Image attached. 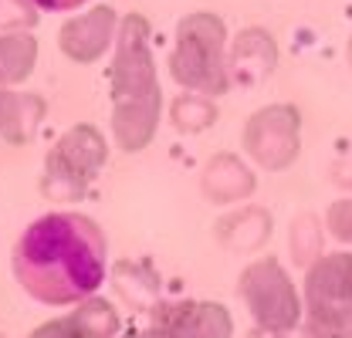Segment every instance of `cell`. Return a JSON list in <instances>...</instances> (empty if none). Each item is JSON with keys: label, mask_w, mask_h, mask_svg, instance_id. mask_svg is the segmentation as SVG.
<instances>
[{"label": "cell", "mask_w": 352, "mask_h": 338, "mask_svg": "<svg viewBox=\"0 0 352 338\" xmlns=\"http://www.w3.org/2000/svg\"><path fill=\"white\" fill-rule=\"evenodd\" d=\"M38 14L41 10L31 0H0V31H31Z\"/></svg>", "instance_id": "obj_17"}, {"label": "cell", "mask_w": 352, "mask_h": 338, "mask_svg": "<svg viewBox=\"0 0 352 338\" xmlns=\"http://www.w3.org/2000/svg\"><path fill=\"white\" fill-rule=\"evenodd\" d=\"M109 102H112V142L122 153H139L156 139L163 122V88L153 58V31L142 14L119 21L109 68Z\"/></svg>", "instance_id": "obj_2"}, {"label": "cell", "mask_w": 352, "mask_h": 338, "mask_svg": "<svg viewBox=\"0 0 352 338\" xmlns=\"http://www.w3.org/2000/svg\"><path fill=\"white\" fill-rule=\"evenodd\" d=\"M278 51L274 41L264 34L261 27L241 31L234 44H227V71H230V84H261L267 71L274 68Z\"/></svg>", "instance_id": "obj_12"}, {"label": "cell", "mask_w": 352, "mask_h": 338, "mask_svg": "<svg viewBox=\"0 0 352 338\" xmlns=\"http://www.w3.org/2000/svg\"><path fill=\"white\" fill-rule=\"evenodd\" d=\"M237 295L251 311L254 325H261L267 332L288 335L302 325V297L295 291L288 271L274 257H261L241 271Z\"/></svg>", "instance_id": "obj_5"}, {"label": "cell", "mask_w": 352, "mask_h": 338, "mask_svg": "<svg viewBox=\"0 0 352 338\" xmlns=\"http://www.w3.org/2000/svg\"><path fill=\"white\" fill-rule=\"evenodd\" d=\"M244 153L251 163H258L261 169L281 172L298 159L302 149V115L295 105L281 102V105H264L258 109L241 132Z\"/></svg>", "instance_id": "obj_6"}, {"label": "cell", "mask_w": 352, "mask_h": 338, "mask_svg": "<svg viewBox=\"0 0 352 338\" xmlns=\"http://www.w3.org/2000/svg\"><path fill=\"white\" fill-rule=\"evenodd\" d=\"M267 234H271V220L261 207L234 210L217 223V237L230 251H254L267 240Z\"/></svg>", "instance_id": "obj_15"}, {"label": "cell", "mask_w": 352, "mask_h": 338, "mask_svg": "<svg viewBox=\"0 0 352 338\" xmlns=\"http://www.w3.org/2000/svg\"><path fill=\"white\" fill-rule=\"evenodd\" d=\"M200 190L214 207H230V203L248 200L258 190V179H254V172L248 169V163L241 156L220 153L200 172Z\"/></svg>", "instance_id": "obj_11"}, {"label": "cell", "mask_w": 352, "mask_h": 338, "mask_svg": "<svg viewBox=\"0 0 352 338\" xmlns=\"http://www.w3.org/2000/svg\"><path fill=\"white\" fill-rule=\"evenodd\" d=\"M352 308V254H322L305 274V318Z\"/></svg>", "instance_id": "obj_8"}, {"label": "cell", "mask_w": 352, "mask_h": 338, "mask_svg": "<svg viewBox=\"0 0 352 338\" xmlns=\"http://www.w3.org/2000/svg\"><path fill=\"white\" fill-rule=\"evenodd\" d=\"M325 230H329L336 240L352 244V196L336 200V203L329 207V213H325Z\"/></svg>", "instance_id": "obj_18"}, {"label": "cell", "mask_w": 352, "mask_h": 338, "mask_svg": "<svg viewBox=\"0 0 352 338\" xmlns=\"http://www.w3.org/2000/svg\"><path fill=\"white\" fill-rule=\"evenodd\" d=\"M44 112H47V105L41 95L0 88V139L10 146H28L34 139V132L41 128Z\"/></svg>", "instance_id": "obj_13"}, {"label": "cell", "mask_w": 352, "mask_h": 338, "mask_svg": "<svg viewBox=\"0 0 352 338\" xmlns=\"http://www.w3.org/2000/svg\"><path fill=\"white\" fill-rule=\"evenodd\" d=\"M305 338H311V335H305Z\"/></svg>", "instance_id": "obj_23"}, {"label": "cell", "mask_w": 352, "mask_h": 338, "mask_svg": "<svg viewBox=\"0 0 352 338\" xmlns=\"http://www.w3.org/2000/svg\"><path fill=\"white\" fill-rule=\"evenodd\" d=\"M248 338H285V335H281V332H267V328H261V325H258V328H254Z\"/></svg>", "instance_id": "obj_21"}, {"label": "cell", "mask_w": 352, "mask_h": 338, "mask_svg": "<svg viewBox=\"0 0 352 338\" xmlns=\"http://www.w3.org/2000/svg\"><path fill=\"white\" fill-rule=\"evenodd\" d=\"M38 38L31 31H0V88H17L34 75Z\"/></svg>", "instance_id": "obj_14"}, {"label": "cell", "mask_w": 352, "mask_h": 338, "mask_svg": "<svg viewBox=\"0 0 352 338\" xmlns=\"http://www.w3.org/2000/svg\"><path fill=\"white\" fill-rule=\"evenodd\" d=\"M41 14H75V10H82L88 0H31Z\"/></svg>", "instance_id": "obj_19"}, {"label": "cell", "mask_w": 352, "mask_h": 338, "mask_svg": "<svg viewBox=\"0 0 352 338\" xmlns=\"http://www.w3.org/2000/svg\"><path fill=\"white\" fill-rule=\"evenodd\" d=\"M116 31H119V14L109 3H95L85 14L68 17L58 27V51L75 61V65H95L102 61L112 44H116Z\"/></svg>", "instance_id": "obj_7"}, {"label": "cell", "mask_w": 352, "mask_h": 338, "mask_svg": "<svg viewBox=\"0 0 352 338\" xmlns=\"http://www.w3.org/2000/svg\"><path fill=\"white\" fill-rule=\"evenodd\" d=\"M126 338H173V335H170L163 325H156V322H153V325H146L142 332H129Z\"/></svg>", "instance_id": "obj_20"}, {"label": "cell", "mask_w": 352, "mask_h": 338, "mask_svg": "<svg viewBox=\"0 0 352 338\" xmlns=\"http://www.w3.org/2000/svg\"><path fill=\"white\" fill-rule=\"evenodd\" d=\"M217 119V105L210 95H200V91H183L170 102V122L176 132L183 135H197L204 128L214 126Z\"/></svg>", "instance_id": "obj_16"}, {"label": "cell", "mask_w": 352, "mask_h": 338, "mask_svg": "<svg viewBox=\"0 0 352 338\" xmlns=\"http://www.w3.org/2000/svg\"><path fill=\"white\" fill-rule=\"evenodd\" d=\"M346 58H349V68H352V34H349V51H346Z\"/></svg>", "instance_id": "obj_22"}, {"label": "cell", "mask_w": 352, "mask_h": 338, "mask_svg": "<svg viewBox=\"0 0 352 338\" xmlns=\"http://www.w3.org/2000/svg\"><path fill=\"white\" fill-rule=\"evenodd\" d=\"M105 163H109L105 135L88 122H78L51 146V153L44 159L41 193L54 203H75L98 179Z\"/></svg>", "instance_id": "obj_4"}, {"label": "cell", "mask_w": 352, "mask_h": 338, "mask_svg": "<svg viewBox=\"0 0 352 338\" xmlns=\"http://www.w3.org/2000/svg\"><path fill=\"white\" fill-rule=\"evenodd\" d=\"M170 75L183 91L217 98L230 88L227 71V24L210 10H193L176 24Z\"/></svg>", "instance_id": "obj_3"}, {"label": "cell", "mask_w": 352, "mask_h": 338, "mask_svg": "<svg viewBox=\"0 0 352 338\" xmlns=\"http://www.w3.org/2000/svg\"><path fill=\"white\" fill-rule=\"evenodd\" d=\"M153 322L173 338H230V311L217 301H170L153 311Z\"/></svg>", "instance_id": "obj_9"}, {"label": "cell", "mask_w": 352, "mask_h": 338, "mask_svg": "<svg viewBox=\"0 0 352 338\" xmlns=\"http://www.w3.org/2000/svg\"><path fill=\"white\" fill-rule=\"evenodd\" d=\"M14 278L24 295L47 308L91 297L109 274V247L102 227L75 210H54L31 220L14 244Z\"/></svg>", "instance_id": "obj_1"}, {"label": "cell", "mask_w": 352, "mask_h": 338, "mask_svg": "<svg viewBox=\"0 0 352 338\" xmlns=\"http://www.w3.org/2000/svg\"><path fill=\"white\" fill-rule=\"evenodd\" d=\"M119 335V311L112 301L91 295L78 301L65 318L44 322L28 338H116Z\"/></svg>", "instance_id": "obj_10"}]
</instances>
